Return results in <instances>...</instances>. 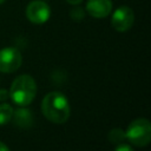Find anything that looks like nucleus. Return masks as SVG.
I'll use <instances>...</instances> for the list:
<instances>
[{
    "label": "nucleus",
    "mask_w": 151,
    "mask_h": 151,
    "mask_svg": "<svg viewBox=\"0 0 151 151\" xmlns=\"http://www.w3.org/2000/svg\"><path fill=\"white\" fill-rule=\"evenodd\" d=\"M125 139V131L122 129H113L109 132V140L111 143H122Z\"/></svg>",
    "instance_id": "obj_10"
},
{
    "label": "nucleus",
    "mask_w": 151,
    "mask_h": 151,
    "mask_svg": "<svg viewBox=\"0 0 151 151\" xmlns=\"http://www.w3.org/2000/svg\"><path fill=\"white\" fill-rule=\"evenodd\" d=\"M66 2H68L70 5H73V6H76V5H79V4H81V2H83V0H66Z\"/></svg>",
    "instance_id": "obj_14"
},
{
    "label": "nucleus",
    "mask_w": 151,
    "mask_h": 151,
    "mask_svg": "<svg viewBox=\"0 0 151 151\" xmlns=\"http://www.w3.org/2000/svg\"><path fill=\"white\" fill-rule=\"evenodd\" d=\"M114 151H133V149L127 144H119Z\"/></svg>",
    "instance_id": "obj_12"
},
{
    "label": "nucleus",
    "mask_w": 151,
    "mask_h": 151,
    "mask_svg": "<svg viewBox=\"0 0 151 151\" xmlns=\"http://www.w3.org/2000/svg\"><path fill=\"white\" fill-rule=\"evenodd\" d=\"M51 15V8L42 0H33L26 7V18L35 25L45 24Z\"/></svg>",
    "instance_id": "obj_5"
},
{
    "label": "nucleus",
    "mask_w": 151,
    "mask_h": 151,
    "mask_svg": "<svg viewBox=\"0 0 151 151\" xmlns=\"http://www.w3.org/2000/svg\"><path fill=\"white\" fill-rule=\"evenodd\" d=\"M70 15H71V18H72L74 21H80V20H83L84 17H85V11H84L81 7H79V6L76 5V7L70 12Z\"/></svg>",
    "instance_id": "obj_11"
},
{
    "label": "nucleus",
    "mask_w": 151,
    "mask_h": 151,
    "mask_svg": "<svg viewBox=\"0 0 151 151\" xmlns=\"http://www.w3.org/2000/svg\"><path fill=\"white\" fill-rule=\"evenodd\" d=\"M13 107L9 104H0V125L7 124L12 119Z\"/></svg>",
    "instance_id": "obj_9"
},
{
    "label": "nucleus",
    "mask_w": 151,
    "mask_h": 151,
    "mask_svg": "<svg viewBox=\"0 0 151 151\" xmlns=\"http://www.w3.org/2000/svg\"><path fill=\"white\" fill-rule=\"evenodd\" d=\"M41 112L51 123L64 124L71 113L67 98L61 92H50L41 101Z\"/></svg>",
    "instance_id": "obj_1"
},
{
    "label": "nucleus",
    "mask_w": 151,
    "mask_h": 151,
    "mask_svg": "<svg viewBox=\"0 0 151 151\" xmlns=\"http://www.w3.org/2000/svg\"><path fill=\"white\" fill-rule=\"evenodd\" d=\"M134 21V14L132 8L129 6H120L118 7L112 17H111V25L118 32H126L129 31Z\"/></svg>",
    "instance_id": "obj_6"
},
{
    "label": "nucleus",
    "mask_w": 151,
    "mask_h": 151,
    "mask_svg": "<svg viewBox=\"0 0 151 151\" xmlns=\"http://www.w3.org/2000/svg\"><path fill=\"white\" fill-rule=\"evenodd\" d=\"M9 97V91L7 90H0V100H6Z\"/></svg>",
    "instance_id": "obj_13"
},
{
    "label": "nucleus",
    "mask_w": 151,
    "mask_h": 151,
    "mask_svg": "<svg viewBox=\"0 0 151 151\" xmlns=\"http://www.w3.org/2000/svg\"><path fill=\"white\" fill-rule=\"evenodd\" d=\"M37 94V85L34 79L28 74H21L17 77L9 90V97L19 106L29 105Z\"/></svg>",
    "instance_id": "obj_2"
},
{
    "label": "nucleus",
    "mask_w": 151,
    "mask_h": 151,
    "mask_svg": "<svg viewBox=\"0 0 151 151\" xmlns=\"http://www.w3.org/2000/svg\"><path fill=\"white\" fill-rule=\"evenodd\" d=\"M13 122L17 126L19 127H29L33 123V114L32 111H29L28 109H26L25 106H21L20 109H18L17 111H13L12 114Z\"/></svg>",
    "instance_id": "obj_8"
},
{
    "label": "nucleus",
    "mask_w": 151,
    "mask_h": 151,
    "mask_svg": "<svg viewBox=\"0 0 151 151\" xmlns=\"http://www.w3.org/2000/svg\"><path fill=\"white\" fill-rule=\"evenodd\" d=\"M125 138L136 146H145L151 139V124L146 118L131 122L125 131Z\"/></svg>",
    "instance_id": "obj_3"
},
{
    "label": "nucleus",
    "mask_w": 151,
    "mask_h": 151,
    "mask_svg": "<svg viewBox=\"0 0 151 151\" xmlns=\"http://www.w3.org/2000/svg\"><path fill=\"white\" fill-rule=\"evenodd\" d=\"M112 11L111 0H87L86 12L93 18H105Z\"/></svg>",
    "instance_id": "obj_7"
},
{
    "label": "nucleus",
    "mask_w": 151,
    "mask_h": 151,
    "mask_svg": "<svg viewBox=\"0 0 151 151\" xmlns=\"http://www.w3.org/2000/svg\"><path fill=\"white\" fill-rule=\"evenodd\" d=\"M0 151H9V149H8V146L5 143L0 142Z\"/></svg>",
    "instance_id": "obj_15"
},
{
    "label": "nucleus",
    "mask_w": 151,
    "mask_h": 151,
    "mask_svg": "<svg viewBox=\"0 0 151 151\" xmlns=\"http://www.w3.org/2000/svg\"><path fill=\"white\" fill-rule=\"evenodd\" d=\"M22 63V57L15 47H5L0 50V72H15Z\"/></svg>",
    "instance_id": "obj_4"
},
{
    "label": "nucleus",
    "mask_w": 151,
    "mask_h": 151,
    "mask_svg": "<svg viewBox=\"0 0 151 151\" xmlns=\"http://www.w3.org/2000/svg\"><path fill=\"white\" fill-rule=\"evenodd\" d=\"M4 1H5V0H0V5H1V4L4 2Z\"/></svg>",
    "instance_id": "obj_16"
}]
</instances>
